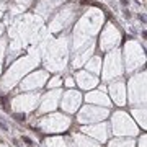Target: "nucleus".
I'll return each mask as SVG.
<instances>
[{
    "instance_id": "f257e3e1",
    "label": "nucleus",
    "mask_w": 147,
    "mask_h": 147,
    "mask_svg": "<svg viewBox=\"0 0 147 147\" xmlns=\"http://www.w3.org/2000/svg\"><path fill=\"white\" fill-rule=\"evenodd\" d=\"M118 42H119V33L116 31L111 25H108V28L101 34V42H100L101 47L103 49H110V47H115Z\"/></svg>"
},
{
    "instance_id": "f03ea898",
    "label": "nucleus",
    "mask_w": 147,
    "mask_h": 147,
    "mask_svg": "<svg viewBox=\"0 0 147 147\" xmlns=\"http://www.w3.org/2000/svg\"><path fill=\"white\" fill-rule=\"evenodd\" d=\"M98 64H100V59H98V57H93V59L88 62V65H90V69H92V70L98 72V70H100V65H98Z\"/></svg>"
}]
</instances>
